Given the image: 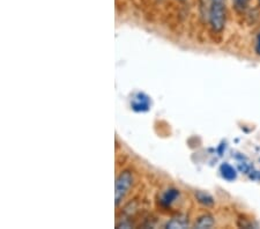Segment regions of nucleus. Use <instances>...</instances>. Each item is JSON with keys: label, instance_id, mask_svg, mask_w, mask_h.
I'll return each mask as SVG.
<instances>
[{"label": "nucleus", "instance_id": "1", "mask_svg": "<svg viewBox=\"0 0 260 229\" xmlns=\"http://www.w3.org/2000/svg\"><path fill=\"white\" fill-rule=\"evenodd\" d=\"M227 9L225 1L210 2L209 6V23L215 32H221L224 28Z\"/></svg>", "mask_w": 260, "mask_h": 229}, {"label": "nucleus", "instance_id": "2", "mask_svg": "<svg viewBox=\"0 0 260 229\" xmlns=\"http://www.w3.org/2000/svg\"><path fill=\"white\" fill-rule=\"evenodd\" d=\"M133 183V175L131 172L125 170V172H120L118 177L116 179V185H114V200H116V205L118 206L122 200L125 198L126 194L129 193L130 189Z\"/></svg>", "mask_w": 260, "mask_h": 229}, {"label": "nucleus", "instance_id": "3", "mask_svg": "<svg viewBox=\"0 0 260 229\" xmlns=\"http://www.w3.org/2000/svg\"><path fill=\"white\" fill-rule=\"evenodd\" d=\"M151 106V101L149 96H147L144 93H137L132 98L131 107L132 109L137 113H145V111L149 110Z\"/></svg>", "mask_w": 260, "mask_h": 229}, {"label": "nucleus", "instance_id": "4", "mask_svg": "<svg viewBox=\"0 0 260 229\" xmlns=\"http://www.w3.org/2000/svg\"><path fill=\"white\" fill-rule=\"evenodd\" d=\"M220 172H221V176L225 179V181L231 182L237 178L236 169H235L231 165H229V163H223V165L220 167Z\"/></svg>", "mask_w": 260, "mask_h": 229}, {"label": "nucleus", "instance_id": "5", "mask_svg": "<svg viewBox=\"0 0 260 229\" xmlns=\"http://www.w3.org/2000/svg\"><path fill=\"white\" fill-rule=\"evenodd\" d=\"M178 197H179L178 190H176V189H169V190H167L166 192L162 194V197H161V203H162L163 206L168 207L171 205L172 203H175Z\"/></svg>", "mask_w": 260, "mask_h": 229}, {"label": "nucleus", "instance_id": "6", "mask_svg": "<svg viewBox=\"0 0 260 229\" xmlns=\"http://www.w3.org/2000/svg\"><path fill=\"white\" fill-rule=\"evenodd\" d=\"M214 219H213L212 215H203L198 219V221L196 222V227L204 229V228H212L214 226Z\"/></svg>", "mask_w": 260, "mask_h": 229}, {"label": "nucleus", "instance_id": "7", "mask_svg": "<svg viewBox=\"0 0 260 229\" xmlns=\"http://www.w3.org/2000/svg\"><path fill=\"white\" fill-rule=\"evenodd\" d=\"M196 198L198 199V202L205 206L214 205V199H213V197L208 193L203 192V191H198V192L196 193Z\"/></svg>", "mask_w": 260, "mask_h": 229}, {"label": "nucleus", "instance_id": "8", "mask_svg": "<svg viewBox=\"0 0 260 229\" xmlns=\"http://www.w3.org/2000/svg\"><path fill=\"white\" fill-rule=\"evenodd\" d=\"M187 227V221L182 218H175L167 224V228H185Z\"/></svg>", "mask_w": 260, "mask_h": 229}, {"label": "nucleus", "instance_id": "9", "mask_svg": "<svg viewBox=\"0 0 260 229\" xmlns=\"http://www.w3.org/2000/svg\"><path fill=\"white\" fill-rule=\"evenodd\" d=\"M247 1H249V0H233L235 7H236L237 9H244V8H245Z\"/></svg>", "mask_w": 260, "mask_h": 229}, {"label": "nucleus", "instance_id": "10", "mask_svg": "<svg viewBox=\"0 0 260 229\" xmlns=\"http://www.w3.org/2000/svg\"><path fill=\"white\" fill-rule=\"evenodd\" d=\"M256 52L260 55V34H258V36L256 38Z\"/></svg>", "mask_w": 260, "mask_h": 229}, {"label": "nucleus", "instance_id": "11", "mask_svg": "<svg viewBox=\"0 0 260 229\" xmlns=\"http://www.w3.org/2000/svg\"><path fill=\"white\" fill-rule=\"evenodd\" d=\"M259 1H260V0H259Z\"/></svg>", "mask_w": 260, "mask_h": 229}]
</instances>
